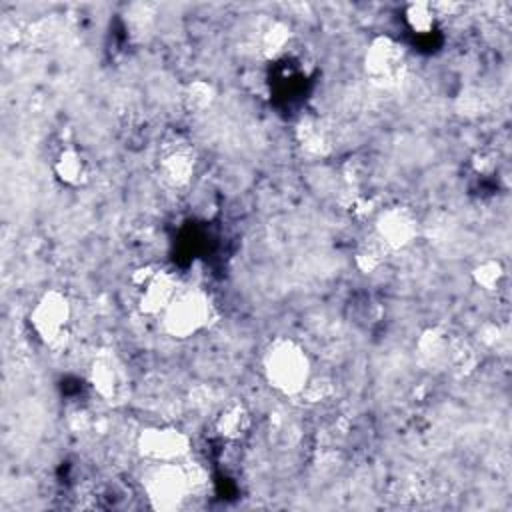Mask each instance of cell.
Here are the masks:
<instances>
[{
  "mask_svg": "<svg viewBox=\"0 0 512 512\" xmlns=\"http://www.w3.org/2000/svg\"><path fill=\"white\" fill-rule=\"evenodd\" d=\"M262 372L276 392L296 398L312 376V364L302 344L288 336H280L266 346L262 354Z\"/></svg>",
  "mask_w": 512,
  "mask_h": 512,
  "instance_id": "cell-1",
  "label": "cell"
},
{
  "mask_svg": "<svg viewBox=\"0 0 512 512\" xmlns=\"http://www.w3.org/2000/svg\"><path fill=\"white\" fill-rule=\"evenodd\" d=\"M214 304L210 296L198 288H186L176 294L170 306L162 312V328L174 340H188L210 326Z\"/></svg>",
  "mask_w": 512,
  "mask_h": 512,
  "instance_id": "cell-2",
  "label": "cell"
},
{
  "mask_svg": "<svg viewBox=\"0 0 512 512\" xmlns=\"http://www.w3.org/2000/svg\"><path fill=\"white\" fill-rule=\"evenodd\" d=\"M362 68L368 82L376 88H398L408 76V54L404 44L386 34L372 38L364 50Z\"/></svg>",
  "mask_w": 512,
  "mask_h": 512,
  "instance_id": "cell-3",
  "label": "cell"
},
{
  "mask_svg": "<svg viewBox=\"0 0 512 512\" xmlns=\"http://www.w3.org/2000/svg\"><path fill=\"white\" fill-rule=\"evenodd\" d=\"M70 320H72L70 298L58 288L44 290L28 314V324L34 336L46 346H54L62 340Z\"/></svg>",
  "mask_w": 512,
  "mask_h": 512,
  "instance_id": "cell-4",
  "label": "cell"
},
{
  "mask_svg": "<svg viewBox=\"0 0 512 512\" xmlns=\"http://www.w3.org/2000/svg\"><path fill=\"white\" fill-rule=\"evenodd\" d=\"M190 476L180 462L154 464L144 480V492L154 510H178L190 494Z\"/></svg>",
  "mask_w": 512,
  "mask_h": 512,
  "instance_id": "cell-5",
  "label": "cell"
},
{
  "mask_svg": "<svg viewBox=\"0 0 512 512\" xmlns=\"http://www.w3.org/2000/svg\"><path fill=\"white\" fill-rule=\"evenodd\" d=\"M136 450L152 464L180 462L190 454L192 442L190 436L176 426H148L138 434Z\"/></svg>",
  "mask_w": 512,
  "mask_h": 512,
  "instance_id": "cell-6",
  "label": "cell"
},
{
  "mask_svg": "<svg viewBox=\"0 0 512 512\" xmlns=\"http://www.w3.org/2000/svg\"><path fill=\"white\" fill-rule=\"evenodd\" d=\"M156 170L166 186L170 188L188 186L196 174L194 148L182 138H172L162 142L156 156Z\"/></svg>",
  "mask_w": 512,
  "mask_h": 512,
  "instance_id": "cell-7",
  "label": "cell"
},
{
  "mask_svg": "<svg viewBox=\"0 0 512 512\" xmlns=\"http://www.w3.org/2000/svg\"><path fill=\"white\" fill-rule=\"evenodd\" d=\"M372 232L386 244L390 252L404 250L418 236V218L406 206H400V204L386 206L378 210Z\"/></svg>",
  "mask_w": 512,
  "mask_h": 512,
  "instance_id": "cell-8",
  "label": "cell"
},
{
  "mask_svg": "<svg viewBox=\"0 0 512 512\" xmlns=\"http://www.w3.org/2000/svg\"><path fill=\"white\" fill-rule=\"evenodd\" d=\"M178 292L180 282L176 274L164 268H156L148 282L138 288V310L144 316H162Z\"/></svg>",
  "mask_w": 512,
  "mask_h": 512,
  "instance_id": "cell-9",
  "label": "cell"
},
{
  "mask_svg": "<svg viewBox=\"0 0 512 512\" xmlns=\"http://www.w3.org/2000/svg\"><path fill=\"white\" fill-rule=\"evenodd\" d=\"M52 174L54 178L66 188H84L90 182L92 166L90 160L74 146H66L58 150L52 160Z\"/></svg>",
  "mask_w": 512,
  "mask_h": 512,
  "instance_id": "cell-10",
  "label": "cell"
},
{
  "mask_svg": "<svg viewBox=\"0 0 512 512\" xmlns=\"http://www.w3.org/2000/svg\"><path fill=\"white\" fill-rule=\"evenodd\" d=\"M252 412L240 400L226 402L214 416V430L226 442L244 440L252 430Z\"/></svg>",
  "mask_w": 512,
  "mask_h": 512,
  "instance_id": "cell-11",
  "label": "cell"
},
{
  "mask_svg": "<svg viewBox=\"0 0 512 512\" xmlns=\"http://www.w3.org/2000/svg\"><path fill=\"white\" fill-rule=\"evenodd\" d=\"M88 380L92 390L104 398L112 400L122 390V372L120 364L110 352H98L88 368Z\"/></svg>",
  "mask_w": 512,
  "mask_h": 512,
  "instance_id": "cell-12",
  "label": "cell"
},
{
  "mask_svg": "<svg viewBox=\"0 0 512 512\" xmlns=\"http://www.w3.org/2000/svg\"><path fill=\"white\" fill-rule=\"evenodd\" d=\"M454 336L440 326H428L416 340V354L430 368H446Z\"/></svg>",
  "mask_w": 512,
  "mask_h": 512,
  "instance_id": "cell-13",
  "label": "cell"
},
{
  "mask_svg": "<svg viewBox=\"0 0 512 512\" xmlns=\"http://www.w3.org/2000/svg\"><path fill=\"white\" fill-rule=\"evenodd\" d=\"M296 142L308 156H326L332 150L328 128L312 116H306L296 124Z\"/></svg>",
  "mask_w": 512,
  "mask_h": 512,
  "instance_id": "cell-14",
  "label": "cell"
},
{
  "mask_svg": "<svg viewBox=\"0 0 512 512\" xmlns=\"http://www.w3.org/2000/svg\"><path fill=\"white\" fill-rule=\"evenodd\" d=\"M216 96H218L216 86L210 80L194 78L180 88V106L188 114H204L206 110L212 108V104L216 102Z\"/></svg>",
  "mask_w": 512,
  "mask_h": 512,
  "instance_id": "cell-15",
  "label": "cell"
},
{
  "mask_svg": "<svg viewBox=\"0 0 512 512\" xmlns=\"http://www.w3.org/2000/svg\"><path fill=\"white\" fill-rule=\"evenodd\" d=\"M292 46V28L282 20H272L260 34V52L266 60L282 58Z\"/></svg>",
  "mask_w": 512,
  "mask_h": 512,
  "instance_id": "cell-16",
  "label": "cell"
},
{
  "mask_svg": "<svg viewBox=\"0 0 512 512\" xmlns=\"http://www.w3.org/2000/svg\"><path fill=\"white\" fill-rule=\"evenodd\" d=\"M388 248L386 244L372 232L370 236H366L358 246H356V252H354V266L362 272V274H372L376 272L386 256H388Z\"/></svg>",
  "mask_w": 512,
  "mask_h": 512,
  "instance_id": "cell-17",
  "label": "cell"
},
{
  "mask_svg": "<svg viewBox=\"0 0 512 512\" xmlns=\"http://www.w3.org/2000/svg\"><path fill=\"white\" fill-rule=\"evenodd\" d=\"M476 364H478V350L468 340L454 336L450 354L446 360V368L456 376H468L470 372L476 370Z\"/></svg>",
  "mask_w": 512,
  "mask_h": 512,
  "instance_id": "cell-18",
  "label": "cell"
},
{
  "mask_svg": "<svg viewBox=\"0 0 512 512\" xmlns=\"http://www.w3.org/2000/svg\"><path fill=\"white\" fill-rule=\"evenodd\" d=\"M470 276H472V282L480 290L496 292V290H500V286L506 278V270H504V264L498 258H484V260L474 264Z\"/></svg>",
  "mask_w": 512,
  "mask_h": 512,
  "instance_id": "cell-19",
  "label": "cell"
},
{
  "mask_svg": "<svg viewBox=\"0 0 512 512\" xmlns=\"http://www.w3.org/2000/svg\"><path fill=\"white\" fill-rule=\"evenodd\" d=\"M438 12L432 2H410L404 8V22L416 34H428L434 30Z\"/></svg>",
  "mask_w": 512,
  "mask_h": 512,
  "instance_id": "cell-20",
  "label": "cell"
},
{
  "mask_svg": "<svg viewBox=\"0 0 512 512\" xmlns=\"http://www.w3.org/2000/svg\"><path fill=\"white\" fill-rule=\"evenodd\" d=\"M334 394V384L326 376H310V380L304 384V388L298 392L296 398H300L306 406H318L326 400H330Z\"/></svg>",
  "mask_w": 512,
  "mask_h": 512,
  "instance_id": "cell-21",
  "label": "cell"
}]
</instances>
